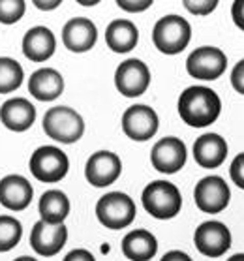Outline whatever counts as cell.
Returning a JSON list of instances; mask_svg holds the SVG:
<instances>
[{
    "label": "cell",
    "instance_id": "6da1fadb",
    "mask_svg": "<svg viewBox=\"0 0 244 261\" xmlns=\"http://www.w3.org/2000/svg\"><path fill=\"white\" fill-rule=\"evenodd\" d=\"M180 119L192 128H205L216 122L222 111V100L212 89L194 85L180 94L177 103Z\"/></svg>",
    "mask_w": 244,
    "mask_h": 261
},
{
    "label": "cell",
    "instance_id": "7a4b0ae2",
    "mask_svg": "<svg viewBox=\"0 0 244 261\" xmlns=\"http://www.w3.org/2000/svg\"><path fill=\"white\" fill-rule=\"evenodd\" d=\"M145 211L156 220H171L182 208L180 190L167 180H152L141 194Z\"/></svg>",
    "mask_w": 244,
    "mask_h": 261
},
{
    "label": "cell",
    "instance_id": "3957f363",
    "mask_svg": "<svg viewBox=\"0 0 244 261\" xmlns=\"http://www.w3.org/2000/svg\"><path fill=\"white\" fill-rule=\"evenodd\" d=\"M43 132L53 141L72 145L83 137L85 120L72 107L57 106L51 107L43 117Z\"/></svg>",
    "mask_w": 244,
    "mask_h": 261
},
{
    "label": "cell",
    "instance_id": "277c9868",
    "mask_svg": "<svg viewBox=\"0 0 244 261\" xmlns=\"http://www.w3.org/2000/svg\"><path fill=\"white\" fill-rule=\"evenodd\" d=\"M192 40V27L180 15H166L154 24L152 42L156 49L164 55L182 53Z\"/></svg>",
    "mask_w": 244,
    "mask_h": 261
},
{
    "label": "cell",
    "instance_id": "5b68a950",
    "mask_svg": "<svg viewBox=\"0 0 244 261\" xmlns=\"http://www.w3.org/2000/svg\"><path fill=\"white\" fill-rule=\"evenodd\" d=\"M135 203L124 192H109L96 203V216L107 229H124L135 218Z\"/></svg>",
    "mask_w": 244,
    "mask_h": 261
},
{
    "label": "cell",
    "instance_id": "8992f818",
    "mask_svg": "<svg viewBox=\"0 0 244 261\" xmlns=\"http://www.w3.org/2000/svg\"><path fill=\"white\" fill-rule=\"evenodd\" d=\"M30 173L40 180V182L55 184L62 180L68 175L70 160L68 156L55 145H43L38 147L29 162Z\"/></svg>",
    "mask_w": 244,
    "mask_h": 261
},
{
    "label": "cell",
    "instance_id": "52a82bcc",
    "mask_svg": "<svg viewBox=\"0 0 244 261\" xmlns=\"http://www.w3.org/2000/svg\"><path fill=\"white\" fill-rule=\"evenodd\" d=\"M227 57L218 47H197L186 59V70L197 81H214L226 71Z\"/></svg>",
    "mask_w": 244,
    "mask_h": 261
},
{
    "label": "cell",
    "instance_id": "ba28073f",
    "mask_svg": "<svg viewBox=\"0 0 244 261\" xmlns=\"http://www.w3.org/2000/svg\"><path fill=\"white\" fill-rule=\"evenodd\" d=\"M194 199H196V205L199 211L207 214H218L229 205L231 192H229V186L222 177L208 175L196 184Z\"/></svg>",
    "mask_w": 244,
    "mask_h": 261
},
{
    "label": "cell",
    "instance_id": "9c48e42d",
    "mask_svg": "<svg viewBox=\"0 0 244 261\" xmlns=\"http://www.w3.org/2000/svg\"><path fill=\"white\" fill-rule=\"evenodd\" d=\"M150 85V70L143 60L128 59L115 71V87L126 98H137L147 92Z\"/></svg>",
    "mask_w": 244,
    "mask_h": 261
},
{
    "label": "cell",
    "instance_id": "30bf717a",
    "mask_svg": "<svg viewBox=\"0 0 244 261\" xmlns=\"http://www.w3.org/2000/svg\"><path fill=\"white\" fill-rule=\"evenodd\" d=\"M196 248L207 257H220L231 248V231L218 220L203 222L194 233Z\"/></svg>",
    "mask_w": 244,
    "mask_h": 261
},
{
    "label": "cell",
    "instance_id": "8fae6325",
    "mask_svg": "<svg viewBox=\"0 0 244 261\" xmlns=\"http://www.w3.org/2000/svg\"><path fill=\"white\" fill-rule=\"evenodd\" d=\"M160 119L152 107L145 103H135L128 107L122 115V130L133 141H149L156 136Z\"/></svg>",
    "mask_w": 244,
    "mask_h": 261
},
{
    "label": "cell",
    "instance_id": "7c38bea8",
    "mask_svg": "<svg viewBox=\"0 0 244 261\" xmlns=\"http://www.w3.org/2000/svg\"><path fill=\"white\" fill-rule=\"evenodd\" d=\"M122 173V162L111 150H98L87 160L85 166V177L94 188H105L120 177Z\"/></svg>",
    "mask_w": 244,
    "mask_h": 261
},
{
    "label": "cell",
    "instance_id": "4fadbf2b",
    "mask_svg": "<svg viewBox=\"0 0 244 261\" xmlns=\"http://www.w3.org/2000/svg\"><path fill=\"white\" fill-rule=\"evenodd\" d=\"M186 156L188 152H186L184 141H180L179 137H164L152 147L150 162L156 171L173 175L184 167Z\"/></svg>",
    "mask_w": 244,
    "mask_h": 261
},
{
    "label": "cell",
    "instance_id": "5bb4252c",
    "mask_svg": "<svg viewBox=\"0 0 244 261\" xmlns=\"http://www.w3.org/2000/svg\"><path fill=\"white\" fill-rule=\"evenodd\" d=\"M68 241V227L64 224H45V222H36L32 231H30V246L40 255L51 257L57 255L64 248Z\"/></svg>",
    "mask_w": 244,
    "mask_h": 261
},
{
    "label": "cell",
    "instance_id": "9a60e30c",
    "mask_svg": "<svg viewBox=\"0 0 244 261\" xmlns=\"http://www.w3.org/2000/svg\"><path fill=\"white\" fill-rule=\"evenodd\" d=\"M98 29L87 17H73L62 29V42L72 53H87L96 45Z\"/></svg>",
    "mask_w": 244,
    "mask_h": 261
},
{
    "label": "cell",
    "instance_id": "2e32d148",
    "mask_svg": "<svg viewBox=\"0 0 244 261\" xmlns=\"http://www.w3.org/2000/svg\"><path fill=\"white\" fill-rule=\"evenodd\" d=\"M227 143L220 134H203L194 143V158L203 169H216L226 162Z\"/></svg>",
    "mask_w": 244,
    "mask_h": 261
},
{
    "label": "cell",
    "instance_id": "e0dca14e",
    "mask_svg": "<svg viewBox=\"0 0 244 261\" xmlns=\"http://www.w3.org/2000/svg\"><path fill=\"white\" fill-rule=\"evenodd\" d=\"M32 197L34 190L23 175H6L0 180V205L10 211H24Z\"/></svg>",
    "mask_w": 244,
    "mask_h": 261
},
{
    "label": "cell",
    "instance_id": "ac0fdd59",
    "mask_svg": "<svg viewBox=\"0 0 244 261\" xmlns=\"http://www.w3.org/2000/svg\"><path fill=\"white\" fill-rule=\"evenodd\" d=\"M0 120L12 132H26L36 120V107L26 98H10L0 107Z\"/></svg>",
    "mask_w": 244,
    "mask_h": 261
},
{
    "label": "cell",
    "instance_id": "d6986e66",
    "mask_svg": "<svg viewBox=\"0 0 244 261\" xmlns=\"http://www.w3.org/2000/svg\"><path fill=\"white\" fill-rule=\"evenodd\" d=\"M57 51V38L47 27H32L23 38V53L32 62H45Z\"/></svg>",
    "mask_w": 244,
    "mask_h": 261
},
{
    "label": "cell",
    "instance_id": "ffe728a7",
    "mask_svg": "<svg viewBox=\"0 0 244 261\" xmlns=\"http://www.w3.org/2000/svg\"><path fill=\"white\" fill-rule=\"evenodd\" d=\"M29 92L40 101H53L64 92V79L55 68H40L30 75Z\"/></svg>",
    "mask_w": 244,
    "mask_h": 261
},
{
    "label": "cell",
    "instance_id": "44dd1931",
    "mask_svg": "<svg viewBox=\"0 0 244 261\" xmlns=\"http://www.w3.org/2000/svg\"><path fill=\"white\" fill-rule=\"evenodd\" d=\"M139 42V30L128 19H115L105 29V43L115 53H130Z\"/></svg>",
    "mask_w": 244,
    "mask_h": 261
},
{
    "label": "cell",
    "instance_id": "7402d4cb",
    "mask_svg": "<svg viewBox=\"0 0 244 261\" xmlns=\"http://www.w3.org/2000/svg\"><path fill=\"white\" fill-rule=\"evenodd\" d=\"M158 252V241L147 229L130 231L122 239V254L130 261H150Z\"/></svg>",
    "mask_w": 244,
    "mask_h": 261
},
{
    "label": "cell",
    "instance_id": "603a6c76",
    "mask_svg": "<svg viewBox=\"0 0 244 261\" xmlns=\"http://www.w3.org/2000/svg\"><path fill=\"white\" fill-rule=\"evenodd\" d=\"M40 216L45 224H64L66 216L70 214V199L64 192L47 190L40 197Z\"/></svg>",
    "mask_w": 244,
    "mask_h": 261
},
{
    "label": "cell",
    "instance_id": "cb8c5ba5",
    "mask_svg": "<svg viewBox=\"0 0 244 261\" xmlns=\"http://www.w3.org/2000/svg\"><path fill=\"white\" fill-rule=\"evenodd\" d=\"M24 71L15 59L0 57V94H12L21 87Z\"/></svg>",
    "mask_w": 244,
    "mask_h": 261
},
{
    "label": "cell",
    "instance_id": "d4e9b609",
    "mask_svg": "<svg viewBox=\"0 0 244 261\" xmlns=\"http://www.w3.org/2000/svg\"><path fill=\"white\" fill-rule=\"evenodd\" d=\"M23 237V226L13 216H0V252H10L15 248Z\"/></svg>",
    "mask_w": 244,
    "mask_h": 261
},
{
    "label": "cell",
    "instance_id": "484cf974",
    "mask_svg": "<svg viewBox=\"0 0 244 261\" xmlns=\"http://www.w3.org/2000/svg\"><path fill=\"white\" fill-rule=\"evenodd\" d=\"M26 12L24 0H0V23L13 24L21 21Z\"/></svg>",
    "mask_w": 244,
    "mask_h": 261
},
{
    "label": "cell",
    "instance_id": "4316f807",
    "mask_svg": "<svg viewBox=\"0 0 244 261\" xmlns=\"http://www.w3.org/2000/svg\"><path fill=\"white\" fill-rule=\"evenodd\" d=\"M184 8L194 15H207V13L214 12L218 2L216 0H203V2H192V0H184L182 2Z\"/></svg>",
    "mask_w": 244,
    "mask_h": 261
},
{
    "label": "cell",
    "instance_id": "83f0119b",
    "mask_svg": "<svg viewBox=\"0 0 244 261\" xmlns=\"http://www.w3.org/2000/svg\"><path fill=\"white\" fill-rule=\"evenodd\" d=\"M229 175H231L233 182L244 190V152L235 156V160L231 162V167H229Z\"/></svg>",
    "mask_w": 244,
    "mask_h": 261
},
{
    "label": "cell",
    "instance_id": "f1b7e54d",
    "mask_svg": "<svg viewBox=\"0 0 244 261\" xmlns=\"http://www.w3.org/2000/svg\"><path fill=\"white\" fill-rule=\"evenodd\" d=\"M231 85L238 94L244 96V59L238 60L231 71Z\"/></svg>",
    "mask_w": 244,
    "mask_h": 261
},
{
    "label": "cell",
    "instance_id": "f546056e",
    "mask_svg": "<svg viewBox=\"0 0 244 261\" xmlns=\"http://www.w3.org/2000/svg\"><path fill=\"white\" fill-rule=\"evenodd\" d=\"M117 6L126 10V12H145L149 6H152V2L150 0H143V2H130V0H119L117 2Z\"/></svg>",
    "mask_w": 244,
    "mask_h": 261
},
{
    "label": "cell",
    "instance_id": "4dcf8cb0",
    "mask_svg": "<svg viewBox=\"0 0 244 261\" xmlns=\"http://www.w3.org/2000/svg\"><path fill=\"white\" fill-rule=\"evenodd\" d=\"M231 17L238 29L244 32V0H235L231 6Z\"/></svg>",
    "mask_w": 244,
    "mask_h": 261
},
{
    "label": "cell",
    "instance_id": "1f68e13d",
    "mask_svg": "<svg viewBox=\"0 0 244 261\" xmlns=\"http://www.w3.org/2000/svg\"><path fill=\"white\" fill-rule=\"evenodd\" d=\"M64 261H96V257L92 254H90L89 250L75 248V250H72L70 254L66 255Z\"/></svg>",
    "mask_w": 244,
    "mask_h": 261
},
{
    "label": "cell",
    "instance_id": "d6a6232c",
    "mask_svg": "<svg viewBox=\"0 0 244 261\" xmlns=\"http://www.w3.org/2000/svg\"><path fill=\"white\" fill-rule=\"evenodd\" d=\"M161 261H192V257L186 252H180V250H171V252H167Z\"/></svg>",
    "mask_w": 244,
    "mask_h": 261
},
{
    "label": "cell",
    "instance_id": "836d02e7",
    "mask_svg": "<svg viewBox=\"0 0 244 261\" xmlns=\"http://www.w3.org/2000/svg\"><path fill=\"white\" fill-rule=\"evenodd\" d=\"M34 6H38L40 10H53V8L60 6V2L59 0H55V2H40V0H36Z\"/></svg>",
    "mask_w": 244,
    "mask_h": 261
},
{
    "label": "cell",
    "instance_id": "e575fe53",
    "mask_svg": "<svg viewBox=\"0 0 244 261\" xmlns=\"http://www.w3.org/2000/svg\"><path fill=\"white\" fill-rule=\"evenodd\" d=\"M227 261H244V254H235V255H231Z\"/></svg>",
    "mask_w": 244,
    "mask_h": 261
},
{
    "label": "cell",
    "instance_id": "d590c367",
    "mask_svg": "<svg viewBox=\"0 0 244 261\" xmlns=\"http://www.w3.org/2000/svg\"><path fill=\"white\" fill-rule=\"evenodd\" d=\"M13 261H38V259L30 257V255H21V257H17V259H13Z\"/></svg>",
    "mask_w": 244,
    "mask_h": 261
}]
</instances>
